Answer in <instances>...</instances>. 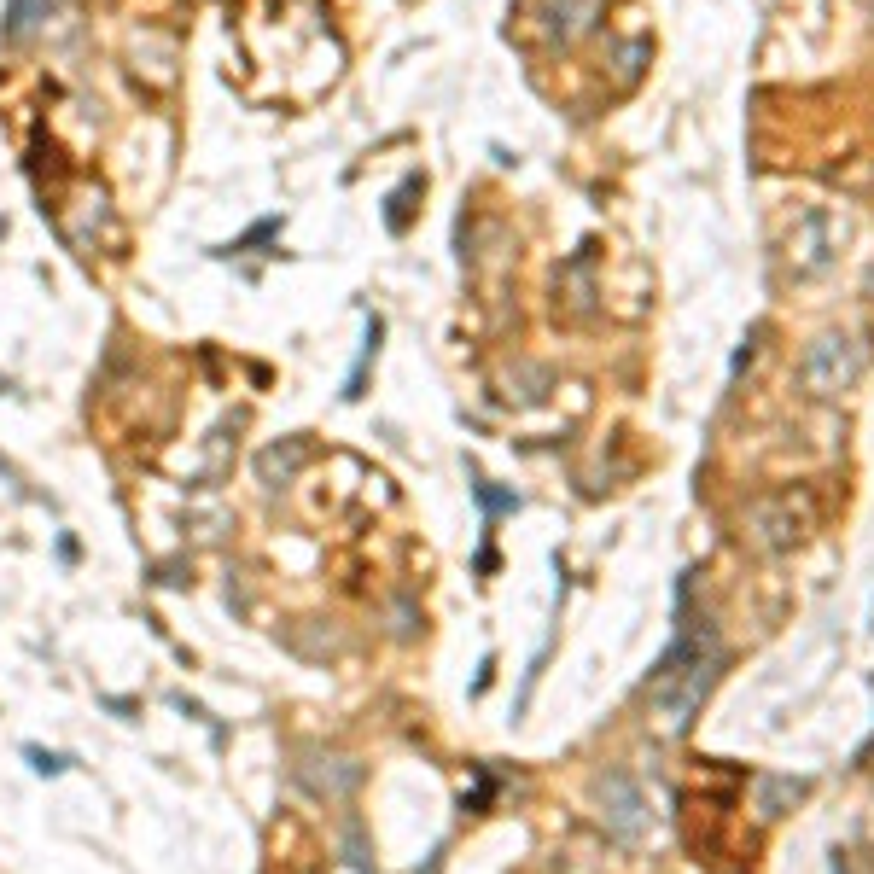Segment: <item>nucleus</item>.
Returning a JSON list of instances; mask_svg holds the SVG:
<instances>
[{
    "label": "nucleus",
    "instance_id": "nucleus-1",
    "mask_svg": "<svg viewBox=\"0 0 874 874\" xmlns=\"http://www.w3.org/2000/svg\"><path fill=\"white\" fill-rule=\"evenodd\" d=\"M723 665V647L711 636L706 624H694V618H682V636L671 641V653L653 665V682H647V706L665 717V729H682L700 700H706L711 676Z\"/></svg>",
    "mask_w": 874,
    "mask_h": 874
},
{
    "label": "nucleus",
    "instance_id": "nucleus-2",
    "mask_svg": "<svg viewBox=\"0 0 874 874\" xmlns=\"http://www.w3.org/2000/svg\"><path fill=\"white\" fill-rule=\"evenodd\" d=\"M857 368H863V344L828 333V338H816V344H810L805 385L816 391V397H834V391H845V385L857 379Z\"/></svg>",
    "mask_w": 874,
    "mask_h": 874
},
{
    "label": "nucleus",
    "instance_id": "nucleus-3",
    "mask_svg": "<svg viewBox=\"0 0 874 874\" xmlns=\"http://www.w3.org/2000/svg\"><path fill=\"white\" fill-rule=\"evenodd\" d=\"M606 793H612V828L624 840H636L641 828V793L630 787V775H606Z\"/></svg>",
    "mask_w": 874,
    "mask_h": 874
}]
</instances>
